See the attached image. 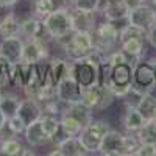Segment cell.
<instances>
[{"label": "cell", "mask_w": 156, "mask_h": 156, "mask_svg": "<svg viewBox=\"0 0 156 156\" xmlns=\"http://www.w3.org/2000/svg\"><path fill=\"white\" fill-rule=\"evenodd\" d=\"M115 95L108 84L97 83L94 86L83 87L81 90V103L92 111H103L112 105Z\"/></svg>", "instance_id": "7a4b0ae2"}, {"label": "cell", "mask_w": 156, "mask_h": 156, "mask_svg": "<svg viewBox=\"0 0 156 156\" xmlns=\"http://www.w3.org/2000/svg\"><path fill=\"white\" fill-rule=\"evenodd\" d=\"M55 2L53 0H34L33 2V11L37 17L44 19L45 16H48L51 11H55Z\"/></svg>", "instance_id": "4dcf8cb0"}, {"label": "cell", "mask_w": 156, "mask_h": 156, "mask_svg": "<svg viewBox=\"0 0 156 156\" xmlns=\"http://www.w3.org/2000/svg\"><path fill=\"white\" fill-rule=\"evenodd\" d=\"M0 92H2V90H0Z\"/></svg>", "instance_id": "f6af8a7d"}, {"label": "cell", "mask_w": 156, "mask_h": 156, "mask_svg": "<svg viewBox=\"0 0 156 156\" xmlns=\"http://www.w3.org/2000/svg\"><path fill=\"white\" fill-rule=\"evenodd\" d=\"M17 115L25 122V125H30L34 120L41 119L42 115V105L37 100L31 98V97H25L23 100H20V105L17 109Z\"/></svg>", "instance_id": "9a60e30c"}, {"label": "cell", "mask_w": 156, "mask_h": 156, "mask_svg": "<svg viewBox=\"0 0 156 156\" xmlns=\"http://www.w3.org/2000/svg\"><path fill=\"white\" fill-rule=\"evenodd\" d=\"M6 123H8V117L5 115V112L2 109H0V133L6 128Z\"/></svg>", "instance_id": "74e56055"}, {"label": "cell", "mask_w": 156, "mask_h": 156, "mask_svg": "<svg viewBox=\"0 0 156 156\" xmlns=\"http://www.w3.org/2000/svg\"><path fill=\"white\" fill-rule=\"evenodd\" d=\"M105 84L109 86V89L114 92L115 98L117 97L122 98L128 92L129 86L133 84V67L129 66L128 62H122V64H117V66H112Z\"/></svg>", "instance_id": "5b68a950"}, {"label": "cell", "mask_w": 156, "mask_h": 156, "mask_svg": "<svg viewBox=\"0 0 156 156\" xmlns=\"http://www.w3.org/2000/svg\"><path fill=\"white\" fill-rule=\"evenodd\" d=\"M19 105H20V100L16 95L8 94V92H0V109L5 112L8 119L17 114Z\"/></svg>", "instance_id": "cb8c5ba5"}, {"label": "cell", "mask_w": 156, "mask_h": 156, "mask_svg": "<svg viewBox=\"0 0 156 156\" xmlns=\"http://www.w3.org/2000/svg\"><path fill=\"white\" fill-rule=\"evenodd\" d=\"M108 131H109V125L105 120H92L89 125H86L80 131L78 139H80V142L87 150L89 154L98 153L101 140H103V137H105V134Z\"/></svg>", "instance_id": "8992f818"}, {"label": "cell", "mask_w": 156, "mask_h": 156, "mask_svg": "<svg viewBox=\"0 0 156 156\" xmlns=\"http://www.w3.org/2000/svg\"><path fill=\"white\" fill-rule=\"evenodd\" d=\"M139 144H156V120H145L142 128L136 133Z\"/></svg>", "instance_id": "d4e9b609"}, {"label": "cell", "mask_w": 156, "mask_h": 156, "mask_svg": "<svg viewBox=\"0 0 156 156\" xmlns=\"http://www.w3.org/2000/svg\"><path fill=\"white\" fill-rule=\"evenodd\" d=\"M153 119H154V120H156V111H154V117H153Z\"/></svg>", "instance_id": "7bdbcfd3"}, {"label": "cell", "mask_w": 156, "mask_h": 156, "mask_svg": "<svg viewBox=\"0 0 156 156\" xmlns=\"http://www.w3.org/2000/svg\"><path fill=\"white\" fill-rule=\"evenodd\" d=\"M81 90L83 87L78 84L72 72H69L56 86V98L62 105L78 103V101H81Z\"/></svg>", "instance_id": "ba28073f"}, {"label": "cell", "mask_w": 156, "mask_h": 156, "mask_svg": "<svg viewBox=\"0 0 156 156\" xmlns=\"http://www.w3.org/2000/svg\"><path fill=\"white\" fill-rule=\"evenodd\" d=\"M6 128L11 131V134H23L27 125H25V122L16 114V115H12V117H9V119H8Z\"/></svg>", "instance_id": "d6a6232c"}, {"label": "cell", "mask_w": 156, "mask_h": 156, "mask_svg": "<svg viewBox=\"0 0 156 156\" xmlns=\"http://www.w3.org/2000/svg\"><path fill=\"white\" fill-rule=\"evenodd\" d=\"M59 123H61L62 131L66 133L67 136H78V134H80V131L83 129V125L78 122L76 119H73L72 115H69L67 112H61Z\"/></svg>", "instance_id": "484cf974"}, {"label": "cell", "mask_w": 156, "mask_h": 156, "mask_svg": "<svg viewBox=\"0 0 156 156\" xmlns=\"http://www.w3.org/2000/svg\"><path fill=\"white\" fill-rule=\"evenodd\" d=\"M142 2H147V0H142Z\"/></svg>", "instance_id": "ee69618b"}, {"label": "cell", "mask_w": 156, "mask_h": 156, "mask_svg": "<svg viewBox=\"0 0 156 156\" xmlns=\"http://www.w3.org/2000/svg\"><path fill=\"white\" fill-rule=\"evenodd\" d=\"M144 39L145 41V37H147V31L145 30H142L139 27H136V25H131V23H128L123 25V27L119 30V42L122 41H126V39Z\"/></svg>", "instance_id": "f1b7e54d"}, {"label": "cell", "mask_w": 156, "mask_h": 156, "mask_svg": "<svg viewBox=\"0 0 156 156\" xmlns=\"http://www.w3.org/2000/svg\"><path fill=\"white\" fill-rule=\"evenodd\" d=\"M56 148L59 150L61 156H86V154H89L87 150L80 142V139H78V136L66 137L56 145Z\"/></svg>", "instance_id": "ac0fdd59"}, {"label": "cell", "mask_w": 156, "mask_h": 156, "mask_svg": "<svg viewBox=\"0 0 156 156\" xmlns=\"http://www.w3.org/2000/svg\"><path fill=\"white\" fill-rule=\"evenodd\" d=\"M11 64L0 56V90L11 86Z\"/></svg>", "instance_id": "1f68e13d"}, {"label": "cell", "mask_w": 156, "mask_h": 156, "mask_svg": "<svg viewBox=\"0 0 156 156\" xmlns=\"http://www.w3.org/2000/svg\"><path fill=\"white\" fill-rule=\"evenodd\" d=\"M23 137H25V140H27V144L30 147H44L48 142H51L50 136L44 131L42 123L39 119L34 120L33 123L27 125V128H25V131H23Z\"/></svg>", "instance_id": "2e32d148"}, {"label": "cell", "mask_w": 156, "mask_h": 156, "mask_svg": "<svg viewBox=\"0 0 156 156\" xmlns=\"http://www.w3.org/2000/svg\"><path fill=\"white\" fill-rule=\"evenodd\" d=\"M136 108L144 115L145 120H151L154 117V111H156V97L150 94V90L148 92H144Z\"/></svg>", "instance_id": "603a6c76"}, {"label": "cell", "mask_w": 156, "mask_h": 156, "mask_svg": "<svg viewBox=\"0 0 156 156\" xmlns=\"http://www.w3.org/2000/svg\"><path fill=\"white\" fill-rule=\"evenodd\" d=\"M70 17H72V25H73V31L76 30H83V31H92L95 28L94 23V12H86L75 9L73 6L70 8Z\"/></svg>", "instance_id": "d6986e66"}, {"label": "cell", "mask_w": 156, "mask_h": 156, "mask_svg": "<svg viewBox=\"0 0 156 156\" xmlns=\"http://www.w3.org/2000/svg\"><path fill=\"white\" fill-rule=\"evenodd\" d=\"M144 123H145V119H144V115L139 112V109L136 106L126 105V109H125V114H123V126H125L126 131L136 134Z\"/></svg>", "instance_id": "44dd1931"}, {"label": "cell", "mask_w": 156, "mask_h": 156, "mask_svg": "<svg viewBox=\"0 0 156 156\" xmlns=\"http://www.w3.org/2000/svg\"><path fill=\"white\" fill-rule=\"evenodd\" d=\"M41 123H42V128H44V131L50 136V139L53 137L56 133H58V129L61 128V123H59V117L58 115H53V114H47V112H42L41 115Z\"/></svg>", "instance_id": "f546056e"}, {"label": "cell", "mask_w": 156, "mask_h": 156, "mask_svg": "<svg viewBox=\"0 0 156 156\" xmlns=\"http://www.w3.org/2000/svg\"><path fill=\"white\" fill-rule=\"evenodd\" d=\"M69 72H70V61L61 59V58H55V59L48 61V73H47V78H50V81L53 83L55 86H58V83Z\"/></svg>", "instance_id": "ffe728a7"}, {"label": "cell", "mask_w": 156, "mask_h": 156, "mask_svg": "<svg viewBox=\"0 0 156 156\" xmlns=\"http://www.w3.org/2000/svg\"><path fill=\"white\" fill-rule=\"evenodd\" d=\"M98 0H73V8L86 11V12H97Z\"/></svg>", "instance_id": "836d02e7"}, {"label": "cell", "mask_w": 156, "mask_h": 156, "mask_svg": "<svg viewBox=\"0 0 156 156\" xmlns=\"http://www.w3.org/2000/svg\"><path fill=\"white\" fill-rule=\"evenodd\" d=\"M119 27L109 20H105L101 23H97L95 28L92 30V37H94V47L95 50L101 51L103 55L111 53V51L115 48L119 42Z\"/></svg>", "instance_id": "277c9868"}, {"label": "cell", "mask_w": 156, "mask_h": 156, "mask_svg": "<svg viewBox=\"0 0 156 156\" xmlns=\"http://www.w3.org/2000/svg\"><path fill=\"white\" fill-rule=\"evenodd\" d=\"M120 48L125 51L126 56H131V58H139L144 51V39H126V41L120 42Z\"/></svg>", "instance_id": "83f0119b"}, {"label": "cell", "mask_w": 156, "mask_h": 156, "mask_svg": "<svg viewBox=\"0 0 156 156\" xmlns=\"http://www.w3.org/2000/svg\"><path fill=\"white\" fill-rule=\"evenodd\" d=\"M154 11H156V8H151V6L145 5V2H144L142 5H139L137 8L128 12V17H126L128 23L136 25V27L147 31L154 23Z\"/></svg>", "instance_id": "5bb4252c"}, {"label": "cell", "mask_w": 156, "mask_h": 156, "mask_svg": "<svg viewBox=\"0 0 156 156\" xmlns=\"http://www.w3.org/2000/svg\"><path fill=\"white\" fill-rule=\"evenodd\" d=\"M134 156H156V144H139Z\"/></svg>", "instance_id": "e575fe53"}, {"label": "cell", "mask_w": 156, "mask_h": 156, "mask_svg": "<svg viewBox=\"0 0 156 156\" xmlns=\"http://www.w3.org/2000/svg\"><path fill=\"white\" fill-rule=\"evenodd\" d=\"M151 3H153V6L156 8V0H151Z\"/></svg>", "instance_id": "ab89813d"}, {"label": "cell", "mask_w": 156, "mask_h": 156, "mask_svg": "<svg viewBox=\"0 0 156 156\" xmlns=\"http://www.w3.org/2000/svg\"><path fill=\"white\" fill-rule=\"evenodd\" d=\"M23 145L22 142L16 137H9V139H3L0 142V154H6V156H22L23 151Z\"/></svg>", "instance_id": "4316f807"}, {"label": "cell", "mask_w": 156, "mask_h": 156, "mask_svg": "<svg viewBox=\"0 0 156 156\" xmlns=\"http://www.w3.org/2000/svg\"><path fill=\"white\" fill-rule=\"evenodd\" d=\"M133 86L148 92L156 86L154 66L151 62H139L133 69Z\"/></svg>", "instance_id": "8fae6325"}, {"label": "cell", "mask_w": 156, "mask_h": 156, "mask_svg": "<svg viewBox=\"0 0 156 156\" xmlns=\"http://www.w3.org/2000/svg\"><path fill=\"white\" fill-rule=\"evenodd\" d=\"M154 23H156V11H154Z\"/></svg>", "instance_id": "b9f144b4"}, {"label": "cell", "mask_w": 156, "mask_h": 156, "mask_svg": "<svg viewBox=\"0 0 156 156\" xmlns=\"http://www.w3.org/2000/svg\"><path fill=\"white\" fill-rule=\"evenodd\" d=\"M70 72L81 87H89L100 83V66L87 58L70 61Z\"/></svg>", "instance_id": "52a82bcc"}, {"label": "cell", "mask_w": 156, "mask_h": 156, "mask_svg": "<svg viewBox=\"0 0 156 156\" xmlns=\"http://www.w3.org/2000/svg\"><path fill=\"white\" fill-rule=\"evenodd\" d=\"M23 44H25V39H22L20 36L2 39L0 41V56L6 62H9L11 66L20 64L23 58Z\"/></svg>", "instance_id": "9c48e42d"}, {"label": "cell", "mask_w": 156, "mask_h": 156, "mask_svg": "<svg viewBox=\"0 0 156 156\" xmlns=\"http://www.w3.org/2000/svg\"><path fill=\"white\" fill-rule=\"evenodd\" d=\"M62 47L66 50L69 61H76V59L86 58L89 53H92L95 50L92 31H83V30L72 31L70 36L62 42Z\"/></svg>", "instance_id": "6da1fadb"}, {"label": "cell", "mask_w": 156, "mask_h": 156, "mask_svg": "<svg viewBox=\"0 0 156 156\" xmlns=\"http://www.w3.org/2000/svg\"><path fill=\"white\" fill-rule=\"evenodd\" d=\"M12 36H20V19L14 12H9L0 19V37L6 39Z\"/></svg>", "instance_id": "7402d4cb"}, {"label": "cell", "mask_w": 156, "mask_h": 156, "mask_svg": "<svg viewBox=\"0 0 156 156\" xmlns=\"http://www.w3.org/2000/svg\"><path fill=\"white\" fill-rule=\"evenodd\" d=\"M153 66H154V75H156V64H153Z\"/></svg>", "instance_id": "60d3db41"}, {"label": "cell", "mask_w": 156, "mask_h": 156, "mask_svg": "<svg viewBox=\"0 0 156 156\" xmlns=\"http://www.w3.org/2000/svg\"><path fill=\"white\" fill-rule=\"evenodd\" d=\"M42 20L48 34L55 41H62V39L69 37L70 33L73 31L70 9H55L48 16H45Z\"/></svg>", "instance_id": "3957f363"}, {"label": "cell", "mask_w": 156, "mask_h": 156, "mask_svg": "<svg viewBox=\"0 0 156 156\" xmlns=\"http://www.w3.org/2000/svg\"><path fill=\"white\" fill-rule=\"evenodd\" d=\"M144 2L142 0H125V5L128 6V9L131 11V9H134V8H137L139 5H142Z\"/></svg>", "instance_id": "8d00e7d4"}, {"label": "cell", "mask_w": 156, "mask_h": 156, "mask_svg": "<svg viewBox=\"0 0 156 156\" xmlns=\"http://www.w3.org/2000/svg\"><path fill=\"white\" fill-rule=\"evenodd\" d=\"M145 39L150 42V45L153 48H156V23H153L151 27L147 30V37Z\"/></svg>", "instance_id": "d590c367"}, {"label": "cell", "mask_w": 156, "mask_h": 156, "mask_svg": "<svg viewBox=\"0 0 156 156\" xmlns=\"http://www.w3.org/2000/svg\"><path fill=\"white\" fill-rule=\"evenodd\" d=\"M128 6L125 5V0H109V3L106 5V8L101 11L105 20L109 22H122V20H128Z\"/></svg>", "instance_id": "e0dca14e"}, {"label": "cell", "mask_w": 156, "mask_h": 156, "mask_svg": "<svg viewBox=\"0 0 156 156\" xmlns=\"http://www.w3.org/2000/svg\"><path fill=\"white\" fill-rule=\"evenodd\" d=\"M17 3H19V0H0V6H3V8H11Z\"/></svg>", "instance_id": "f35d334b"}, {"label": "cell", "mask_w": 156, "mask_h": 156, "mask_svg": "<svg viewBox=\"0 0 156 156\" xmlns=\"http://www.w3.org/2000/svg\"><path fill=\"white\" fill-rule=\"evenodd\" d=\"M48 59V47L47 42L36 41V39H25L23 44V58L22 62L36 64Z\"/></svg>", "instance_id": "4fadbf2b"}, {"label": "cell", "mask_w": 156, "mask_h": 156, "mask_svg": "<svg viewBox=\"0 0 156 156\" xmlns=\"http://www.w3.org/2000/svg\"><path fill=\"white\" fill-rule=\"evenodd\" d=\"M98 153L103 156H125V134L109 129L101 140Z\"/></svg>", "instance_id": "7c38bea8"}, {"label": "cell", "mask_w": 156, "mask_h": 156, "mask_svg": "<svg viewBox=\"0 0 156 156\" xmlns=\"http://www.w3.org/2000/svg\"><path fill=\"white\" fill-rule=\"evenodd\" d=\"M20 36H25L27 39H36V41H42V42H48L51 36L48 34L44 20L41 17H27L20 20Z\"/></svg>", "instance_id": "30bf717a"}]
</instances>
